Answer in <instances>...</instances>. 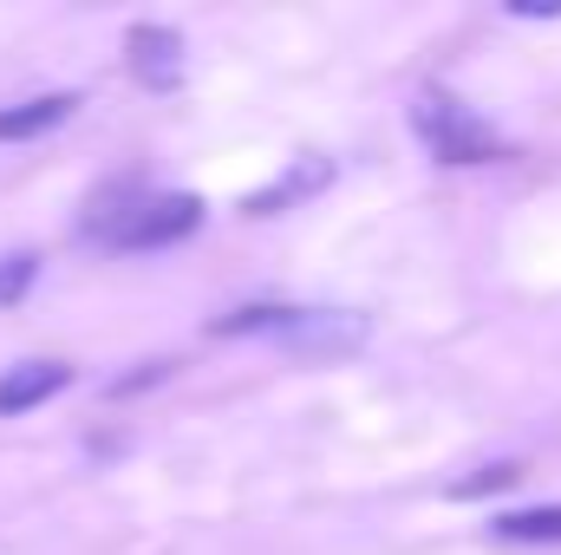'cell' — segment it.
I'll use <instances>...</instances> for the list:
<instances>
[{"label": "cell", "mask_w": 561, "mask_h": 555, "mask_svg": "<svg viewBox=\"0 0 561 555\" xmlns=\"http://www.w3.org/2000/svg\"><path fill=\"white\" fill-rule=\"evenodd\" d=\"M196 223H203V203H196L190 190L150 196L138 183H105V190H92V203H85V216H79V229L99 236L105 249H170V242H183Z\"/></svg>", "instance_id": "obj_1"}, {"label": "cell", "mask_w": 561, "mask_h": 555, "mask_svg": "<svg viewBox=\"0 0 561 555\" xmlns=\"http://www.w3.org/2000/svg\"><path fill=\"white\" fill-rule=\"evenodd\" d=\"M216 333H275L287 353L307 360H340L366 340L359 314H333V307H242L229 320H216Z\"/></svg>", "instance_id": "obj_2"}, {"label": "cell", "mask_w": 561, "mask_h": 555, "mask_svg": "<svg viewBox=\"0 0 561 555\" xmlns=\"http://www.w3.org/2000/svg\"><path fill=\"white\" fill-rule=\"evenodd\" d=\"M412 125H419V138L444 157V163H496L503 157V138L470 112V105H457V99H444V92H424L419 105H412Z\"/></svg>", "instance_id": "obj_3"}, {"label": "cell", "mask_w": 561, "mask_h": 555, "mask_svg": "<svg viewBox=\"0 0 561 555\" xmlns=\"http://www.w3.org/2000/svg\"><path fill=\"white\" fill-rule=\"evenodd\" d=\"M125 59H131V79L150 86V92H176L183 86V33H170V26H131Z\"/></svg>", "instance_id": "obj_4"}, {"label": "cell", "mask_w": 561, "mask_h": 555, "mask_svg": "<svg viewBox=\"0 0 561 555\" xmlns=\"http://www.w3.org/2000/svg\"><path fill=\"white\" fill-rule=\"evenodd\" d=\"M66 386H72V366H59V360H20V366L0 373V418L33 412V406H46Z\"/></svg>", "instance_id": "obj_5"}, {"label": "cell", "mask_w": 561, "mask_h": 555, "mask_svg": "<svg viewBox=\"0 0 561 555\" xmlns=\"http://www.w3.org/2000/svg\"><path fill=\"white\" fill-rule=\"evenodd\" d=\"M72 92H53V99H26V105H7L0 112V144H20V138H39V132H53V125H66L72 118Z\"/></svg>", "instance_id": "obj_6"}, {"label": "cell", "mask_w": 561, "mask_h": 555, "mask_svg": "<svg viewBox=\"0 0 561 555\" xmlns=\"http://www.w3.org/2000/svg\"><path fill=\"white\" fill-rule=\"evenodd\" d=\"M320 183H327V163H294V170L280 177L275 190L249 196V216H275L280 203H294V196H307V190H320Z\"/></svg>", "instance_id": "obj_7"}, {"label": "cell", "mask_w": 561, "mask_h": 555, "mask_svg": "<svg viewBox=\"0 0 561 555\" xmlns=\"http://www.w3.org/2000/svg\"><path fill=\"white\" fill-rule=\"evenodd\" d=\"M503 543H561V510H510L496 517Z\"/></svg>", "instance_id": "obj_8"}, {"label": "cell", "mask_w": 561, "mask_h": 555, "mask_svg": "<svg viewBox=\"0 0 561 555\" xmlns=\"http://www.w3.org/2000/svg\"><path fill=\"white\" fill-rule=\"evenodd\" d=\"M33 269H39V256H26V249L0 262V307H13V301H20V294L33 287Z\"/></svg>", "instance_id": "obj_9"}]
</instances>
